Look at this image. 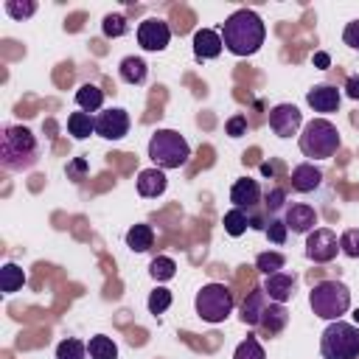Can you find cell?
I'll use <instances>...</instances> for the list:
<instances>
[{
  "label": "cell",
  "instance_id": "obj_33",
  "mask_svg": "<svg viewBox=\"0 0 359 359\" xmlns=\"http://www.w3.org/2000/svg\"><path fill=\"white\" fill-rule=\"evenodd\" d=\"M233 359H266V353H264V348H261V342L255 337H247L244 342H238Z\"/></svg>",
  "mask_w": 359,
  "mask_h": 359
},
{
  "label": "cell",
  "instance_id": "obj_20",
  "mask_svg": "<svg viewBox=\"0 0 359 359\" xmlns=\"http://www.w3.org/2000/svg\"><path fill=\"white\" fill-rule=\"evenodd\" d=\"M165 185H168V180H165V174L160 168H143L137 174V194L146 196V199L160 196L165 191Z\"/></svg>",
  "mask_w": 359,
  "mask_h": 359
},
{
  "label": "cell",
  "instance_id": "obj_16",
  "mask_svg": "<svg viewBox=\"0 0 359 359\" xmlns=\"http://www.w3.org/2000/svg\"><path fill=\"white\" fill-rule=\"evenodd\" d=\"M224 42H222V34L213 31V28H199L194 34V56L196 59H216L222 53Z\"/></svg>",
  "mask_w": 359,
  "mask_h": 359
},
{
  "label": "cell",
  "instance_id": "obj_36",
  "mask_svg": "<svg viewBox=\"0 0 359 359\" xmlns=\"http://www.w3.org/2000/svg\"><path fill=\"white\" fill-rule=\"evenodd\" d=\"M264 205H266V216L275 219V213H278L280 208L286 210V191H283V188H272V191L266 194V202H264Z\"/></svg>",
  "mask_w": 359,
  "mask_h": 359
},
{
  "label": "cell",
  "instance_id": "obj_14",
  "mask_svg": "<svg viewBox=\"0 0 359 359\" xmlns=\"http://www.w3.org/2000/svg\"><path fill=\"white\" fill-rule=\"evenodd\" d=\"M297 289V278L289 275V272H275V275H266L264 280V292L272 303H286Z\"/></svg>",
  "mask_w": 359,
  "mask_h": 359
},
{
  "label": "cell",
  "instance_id": "obj_4",
  "mask_svg": "<svg viewBox=\"0 0 359 359\" xmlns=\"http://www.w3.org/2000/svg\"><path fill=\"white\" fill-rule=\"evenodd\" d=\"M309 306L323 320H339L351 309V292L339 280H320L309 292Z\"/></svg>",
  "mask_w": 359,
  "mask_h": 359
},
{
  "label": "cell",
  "instance_id": "obj_10",
  "mask_svg": "<svg viewBox=\"0 0 359 359\" xmlns=\"http://www.w3.org/2000/svg\"><path fill=\"white\" fill-rule=\"evenodd\" d=\"M95 135H101L104 140H121L129 135V112L115 107V109H104L95 115Z\"/></svg>",
  "mask_w": 359,
  "mask_h": 359
},
{
  "label": "cell",
  "instance_id": "obj_7",
  "mask_svg": "<svg viewBox=\"0 0 359 359\" xmlns=\"http://www.w3.org/2000/svg\"><path fill=\"white\" fill-rule=\"evenodd\" d=\"M233 303H236L233 300V292L224 283H208V286H202L196 292V300H194L196 314L205 323H222V320H227L230 311H233Z\"/></svg>",
  "mask_w": 359,
  "mask_h": 359
},
{
  "label": "cell",
  "instance_id": "obj_2",
  "mask_svg": "<svg viewBox=\"0 0 359 359\" xmlns=\"http://www.w3.org/2000/svg\"><path fill=\"white\" fill-rule=\"evenodd\" d=\"M39 160V143L22 123H8L0 132V165L6 171H28Z\"/></svg>",
  "mask_w": 359,
  "mask_h": 359
},
{
  "label": "cell",
  "instance_id": "obj_31",
  "mask_svg": "<svg viewBox=\"0 0 359 359\" xmlns=\"http://www.w3.org/2000/svg\"><path fill=\"white\" fill-rule=\"evenodd\" d=\"M101 31H104V36L118 39V36H123V34L129 31V22H126L123 14H107L104 22H101Z\"/></svg>",
  "mask_w": 359,
  "mask_h": 359
},
{
  "label": "cell",
  "instance_id": "obj_37",
  "mask_svg": "<svg viewBox=\"0 0 359 359\" xmlns=\"http://www.w3.org/2000/svg\"><path fill=\"white\" fill-rule=\"evenodd\" d=\"M266 238L272 241V244H283L286 241V236H289V227H286V222L283 219H269V224H266Z\"/></svg>",
  "mask_w": 359,
  "mask_h": 359
},
{
  "label": "cell",
  "instance_id": "obj_9",
  "mask_svg": "<svg viewBox=\"0 0 359 359\" xmlns=\"http://www.w3.org/2000/svg\"><path fill=\"white\" fill-rule=\"evenodd\" d=\"M137 42L143 50H165L168 42H171V28L165 20H157V17H149L137 25Z\"/></svg>",
  "mask_w": 359,
  "mask_h": 359
},
{
  "label": "cell",
  "instance_id": "obj_15",
  "mask_svg": "<svg viewBox=\"0 0 359 359\" xmlns=\"http://www.w3.org/2000/svg\"><path fill=\"white\" fill-rule=\"evenodd\" d=\"M339 101H342V95H339V90L331 87V84H317V87H311V90L306 93V104H309L314 112H337Z\"/></svg>",
  "mask_w": 359,
  "mask_h": 359
},
{
  "label": "cell",
  "instance_id": "obj_42",
  "mask_svg": "<svg viewBox=\"0 0 359 359\" xmlns=\"http://www.w3.org/2000/svg\"><path fill=\"white\" fill-rule=\"evenodd\" d=\"M314 65H317V67H328V65H331L328 53H323V50H320V53H314Z\"/></svg>",
  "mask_w": 359,
  "mask_h": 359
},
{
  "label": "cell",
  "instance_id": "obj_25",
  "mask_svg": "<svg viewBox=\"0 0 359 359\" xmlns=\"http://www.w3.org/2000/svg\"><path fill=\"white\" fill-rule=\"evenodd\" d=\"M67 132H70L76 140H84V137H90V135L95 132V118H93L90 112H73V115L67 118Z\"/></svg>",
  "mask_w": 359,
  "mask_h": 359
},
{
  "label": "cell",
  "instance_id": "obj_11",
  "mask_svg": "<svg viewBox=\"0 0 359 359\" xmlns=\"http://www.w3.org/2000/svg\"><path fill=\"white\" fill-rule=\"evenodd\" d=\"M300 126H303V115L294 104H278L269 109V129L278 137H292L300 132Z\"/></svg>",
  "mask_w": 359,
  "mask_h": 359
},
{
  "label": "cell",
  "instance_id": "obj_3",
  "mask_svg": "<svg viewBox=\"0 0 359 359\" xmlns=\"http://www.w3.org/2000/svg\"><path fill=\"white\" fill-rule=\"evenodd\" d=\"M149 157L154 163V168L168 171V168H182L191 157V146L188 140L174 132V129H157L149 140Z\"/></svg>",
  "mask_w": 359,
  "mask_h": 359
},
{
  "label": "cell",
  "instance_id": "obj_17",
  "mask_svg": "<svg viewBox=\"0 0 359 359\" xmlns=\"http://www.w3.org/2000/svg\"><path fill=\"white\" fill-rule=\"evenodd\" d=\"M286 323H289V311L283 309V303H272L269 300V306L264 309V314H261L255 328L261 334H266V337H275V334H280L286 328Z\"/></svg>",
  "mask_w": 359,
  "mask_h": 359
},
{
  "label": "cell",
  "instance_id": "obj_39",
  "mask_svg": "<svg viewBox=\"0 0 359 359\" xmlns=\"http://www.w3.org/2000/svg\"><path fill=\"white\" fill-rule=\"evenodd\" d=\"M342 42H345L348 48L359 50V20H351V22L345 25V31H342Z\"/></svg>",
  "mask_w": 359,
  "mask_h": 359
},
{
  "label": "cell",
  "instance_id": "obj_6",
  "mask_svg": "<svg viewBox=\"0 0 359 359\" xmlns=\"http://www.w3.org/2000/svg\"><path fill=\"white\" fill-rule=\"evenodd\" d=\"M323 359H356L359 356V328L342 320H334L320 337Z\"/></svg>",
  "mask_w": 359,
  "mask_h": 359
},
{
  "label": "cell",
  "instance_id": "obj_40",
  "mask_svg": "<svg viewBox=\"0 0 359 359\" xmlns=\"http://www.w3.org/2000/svg\"><path fill=\"white\" fill-rule=\"evenodd\" d=\"M84 171H87V160H73L67 165V177H73V180H81Z\"/></svg>",
  "mask_w": 359,
  "mask_h": 359
},
{
  "label": "cell",
  "instance_id": "obj_18",
  "mask_svg": "<svg viewBox=\"0 0 359 359\" xmlns=\"http://www.w3.org/2000/svg\"><path fill=\"white\" fill-rule=\"evenodd\" d=\"M323 182V171L314 165V163H300L292 168V188L300 191V194H311L317 191Z\"/></svg>",
  "mask_w": 359,
  "mask_h": 359
},
{
  "label": "cell",
  "instance_id": "obj_29",
  "mask_svg": "<svg viewBox=\"0 0 359 359\" xmlns=\"http://www.w3.org/2000/svg\"><path fill=\"white\" fill-rule=\"evenodd\" d=\"M90 353H87V345L81 342V339H62L59 345H56V359H87Z\"/></svg>",
  "mask_w": 359,
  "mask_h": 359
},
{
  "label": "cell",
  "instance_id": "obj_27",
  "mask_svg": "<svg viewBox=\"0 0 359 359\" xmlns=\"http://www.w3.org/2000/svg\"><path fill=\"white\" fill-rule=\"evenodd\" d=\"M247 227H250V216H247V210L233 208V210L224 213V233H227V236L238 238V236L247 233Z\"/></svg>",
  "mask_w": 359,
  "mask_h": 359
},
{
  "label": "cell",
  "instance_id": "obj_44",
  "mask_svg": "<svg viewBox=\"0 0 359 359\" xmlns=\"http://www.w3.org/2000/svg\"><path fill=\"white\" fill-rule=\"evenodd\" d=\"M353 317H356V323H359V311H356V314H353Z\"/></svg>",
  "mask_w": 359,
  "mask_h": 359
},
{
  "label": "cell",
  "instance_id": "obj_23",
  "mask_svg": "<svg viewBox=\"0 0 359 359\" xmlns=\"http://www.w3.org/2000/svg\"><path fill=\"white\" fill-rule=\"evenodd\" d=\"M151 244H154V230L149 224H135L126 230V247L132 252H146L151 250Z\"/></svg>",
  "mask_w": 359,
  "mask_h": 359
},
{
  "label": "cell",
  "instance_id": "obj_43",
  "mask_svg": "<svg viewBox=\"0 0 359 359\" xmlns=\"http://www.w3.org/2000/svg\"><path fill=\"white\" fill-rule=\"evenodd\" d=\"M278 168H280V163H264V165H261V174L272 177V174H278Z\"/></svg>",
  "mask_w": 359,
  "mask_h": 359
},
{
  "label": "cell",
  "instance_id": "obj_34",
  "mask_svg": "<svg viewBox=\"0 0 359 359\" xmlns=\"http://www.w3.org/2000/svg\"><path fill=\"white\" fill-rule=\"evenodd\" d=\"M146 306H149V311H151V314H163V311L171 306V292H168V289H163V286H157V289L149 294Z\"/></svg>",
  "mask_w": 359,
  "mask_h": 359
},
{
  "label": "cell",
  "instance_id": "obj_13",
  "mask_svg": "<svg viewBox=\"0 0 359 359\" xmlns=\"http://www.w3.org/2000/svg\"><path fill=\"white\" fill-rule=\"evenodd\" d=\"M230 202H233V208L255 210L258 202H261V185H258V180H250V177L236 180L233 188H230Z\"/></svg>",
  "mask_w": 359,
  "mask_h": 359
},
{
  "label": "cell",
  "instance_id": "obj_32",
  "mask_svg": "<svg viewBox=\"0 0 359 359\" xmlns=\"http://www.w3.org/2000/svg\"><path fill=\"white\" fill-rule=\"evenodd\" d=\"M3 8H6V14L11 20H28L36 11V3L34 0H6Z\"/></svg>",
  "mask_w": 359,
  "mask_h": 359
},
{
  "label": "cell",
  "instance_id": "obj_8",
  "mask_svg": "<svg viewBox=\"0 0 359 359\" xmlns=\"http://www.w3.org/2000/svg\"><path fill=\"white\" fill-rule=\"evenodd\" d=\"M337 252H339V238H337L334 230H328V227H314V230L309 233V238H306V255H309V261H314V264H328V261L337 258Z\"/></svg>",
  "mask_w": 359,
  "mask_h": 359
},
{
  "label": "cell",
  "instance_id": "obj_41",
  "mask_svg": "<svg viewBox=\"0 0 359 359\" xmlns=\"http://www.w3.org/2000/svg\"><path fill=\"white\" fill-rule=\"evenodd\" d=\"M345 95L353 98V101H359V76H348V81H345Z\"/></svg>",
  "mask_w": 359,
  "mask_h": 359
},
{
  "label": "cell",
  "instance_id": "obj_22",
  "mask_svg": "<svg viewBox=\"0 0 359 359\" xmlns=\"http://www.w3.org/2000/svg\"><path fill=\"white\" fill-rule=\"evenodd\" d=\"M76 104L81 107V112H98L101 109V104H104V90L101 87H95V84H81L79 90H76Z\"/></svg>",
  "mask_w": 359,
  "mask_h": 359
},
{
  "label": "cell",
  "instance_id": "obj_19",
  "mask_svg": "<svg viewBox=\"0 0 359 359\" xmlns=\"http://www.w3.org/2000/svg\"><path fill=\"white\" fill-rule=\"evenodd\" d=\"M266 306H269V297H266L264 286L252 289V292L244 297V303H241V323H244V325H258V320H261V314H264Z\"/></svg>",
  "mask_w": 359,
  "mask_h": 359
},
{
  "label": "cell",
  "instance_id": "obj_35",
  "mask_svg": "<svg viewBox=\"0 0 359 359\" xmlns=\"http://www.w3.org/2000/svg\"><path fill=\"white\" fill-rule=\"evenodd\" d=\"M339 252H345L348 258H359V230H345L339 236Z\"/></svg>",
  "mask_w": 359,
  "mask_h": 359
},
{
  "label": "cell",
  "instance_id": "obj_5",
  "mask_svg": "<svg viewBox=\"0 0 359 359\" xmlns=\"http://www.w3.org/2000/svg\"><path fill=\"white\" fill-rule=\"evenodd\" d=\"M342 137H339V129L325 121V118H314L306 123L303 135H300V151L311 160H328L337 154Z\"/></svg>",
  "mask_w": 359,
  "mask_h": 359
},
{
  "label": "cell",
  "instance_id": "obj_26",
  "mask_svg": "<svg viewBox=\"0 0 359 359\" xmlns=\"http://www.w3.org/2000/svg\"><path fill=\"white\" fill-rule=\"evenodd\" d=\"M87 353H90V359H118V345L109 337L95 334L87 342Z\"/></svg>",
  "mask_w": 359,
  "mask_h": 359
},
{
  "label": "cell",
  "instance_id": "obj_21",
  "mask_svg": "<svg viewBox=\"0 0 359 359\" xmlns=\"http://www.w3.org/2000/svg\"><path fill=\"white\" fill-rule=\"evenodd\" d=\"M118 73H121V79H123L126 84H143L146 76H149V65H146L140 56H123Z\"/></svg>",
  "mask_w": 359,
  "mask_h": 359
},
{
  "label": "cell",
  "instance_id": "obj_28",
  "mask_svg": "<svg viewBox=\"0 0 359 359\" xmlns=\"http://www.w3.org/2000/svg\"><path fill=\"white\" fill-rule=\"evenodd\" d=\"M149 275H151L157 283L171 280V278L177 275V264H174V258H168V255H157V258H151V264H149Z\"/></svg>",
  "mask_w": 359,
  "mask_h": 359
},
{
  "label": "cell",
  "instance_id": "obj_1",
  "mask_svg": "<svg viewBox=\"0 0 359 359\" xmlns=\"http://www.w3.org/2000/svg\"><path fill=\"white\" fill-rule=\"evenodd\" d=\"M264 36H266V25L252 8L233 11L222 25V42L233 56L258 53L261 45H264Z\"/></svg>",
  "mask_w": 359,
  "mask_h": 359
},
{
  "label": "cell",
  "instance_id": "obj_30",
  "mask_svg": "<svg viewBox=\"0 0 359 359\" xmlns=\"http://www.w3.org/2000/svg\"><path fill=\"white\" fill-rule=\"evenodd\" d=\"M283 264H286V258H283L280 252H261V255L255 258V269L264 272V275L283 272Z\"/></svg>",
  "mask_w": 359,
  "mask_h": 359
},
{
  "label": "cell",
  "instance_id": "obj_24",
  "mask_svg": "<svg viewBox=\"0 0 359 359\" xmlns=\"http://www.w3.org/2000/svg\"><path fill=\"white\" fill-rule=\"evenodd\" d=\"M25 286V272H22V266H17V264H3L0 266V289H3V294H14V292H20Z\"/></svg>",
  "mask_w": 359,
  "mask_h": 359
},
{
  "label": "cell",
  "instance_id": "obj_12",
  "mask_svg": "<svg viewBox=\"0 0 359 359\" xmlns=\"http://www.w3.org/2000/svg\"><path fill=\"white\" fill-rule=\"evenodd\" d=\"M283 222L292 233L297 236H309L317 224V210L311 205H303V202H294V205H286L283 210Z\"/></svg>",
  "mask_w": 359,
  "mask_h": 359
},
{
  "label": "cell",
  "instance_id": "obj_38",
  "mask_svg": "<svg viewBox=\"0 0 359 359\" xmlns=\"http://www.w3.org/2000/svg\"><path fill=\"white\" fill-rule=\"evenodd\" d=\"M224 132H227L230 137H241V135H247V118H244V115H233V118L224 123Z\"/></svg>",
  "mask_w": 359,
  "mask_h": 359
}]
</instances>
